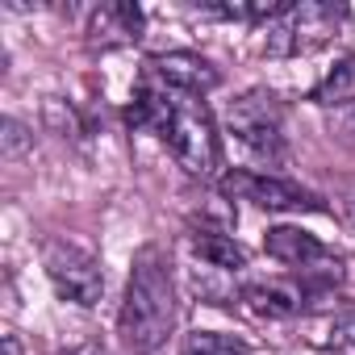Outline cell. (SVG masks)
Segmentation results:
<instances>
[{
	"instance_id": "obj_16",
	"label": "cell",
	"mask_w": 355,
	"mask_h": 355,
	"mask_svg": "<svg viewBox=\"0 0 355 355\" xmlns=\"http://www.w3.org/2000/svg\"><path fill=\"white\" fill-rule=\"evenodd\" d=\"M63 355H109V347H101V343H80V347H71V351H63Z\"/></svg>"
},
{
	"instance_id": "obj_10",
	"label": "cell",
	"mask_w": 355,
	"mask_h": 355,
	"mask_svg": "<svg viewBox=\"0 0 355 355\" xmlns=\"http://www.w3.org/2000/svg\"><path fill=\"white\" fill-rule=\"evenodd\" d=\"M243 305L255 313V318H268V322H288V318H301L309 313V297L297 280H268V284H247L243 293Z\"/></svg>"
},
{
	"instance_id": "obj_5",
	"label": "cell",
	"mask_w": 355,
	"mask_h": 355,
	"mask_svg": "<svg viewBox=\"0 0 355 355\" xmlns=\"http://www.w3.org/2000/svg\"><path fill=\"white\" fill-rule=\"evenodd\" d=\"M42 268H46V280L59 293V301H71L80 309H92L101 301V293H105L101 259L92 251H84L80 243L46 239L42 243Z\"/></svg>"
},
{
	"instance_id": "obj_18",
	"label": "cell",
	"mask_w": 355,
	"mask_h": 355,
	"mask_svg": "<svg viewBox=\"0 0 355 355\" xmlns=\"http://www.w3.org/2000/svg\"><path fill=\"white\" fill-rule=\"evenodd\" d=\"M5 355H21V338L17 334H5Z\"/></svg>"
},
{
	"instance_id": "obj_11",
	"label": "cell",
	"mask_w": 355,
	"mask_h": 355,
	"mask_svg": "<svg viewBox=\"0 0 355 355\" xmlns=\"http://www.w3.org/2000/svg\"><path fill=\"white\" fill-rule=\"evenodd\" d=\"M189 247H193V255H197L205 268H214V272H243V268H247V247H243L234 234H226L222 226H209V222L193 226V230H189Z\"/></svg>"
},
{
	"instance_id": "obj_17",
	"label": "cell",
	"mask_w": 355,
	"mask_h": 355,
	"mask_svg": "<svg viewBox=\"0 0 355 355\" xmlns=\"http://www.w3.org/2000/svg\"><path fill=\"white\" fill-rule=\"evenodd\" d=\"M343 222L355 230V193H347V197H343Z\"/></svg>"
},
{
	"instance_id": "obj_12",
	"label": "cell",
	"mask_w": 355,
	"mask_h": 355,
	"mask_svg": "<svg viewBox=\"0 0 355 355\" xmlns=\"http://www.w3.org/2000/svg\"><path fill=\"white\" fill-rule=\"evenodd\" d=\"M309 101L318 109H351L355 105V55H338L334 67L309 88Z\"/></svg>"
},
{
	"instance_id": "obj_14",
	"label": "cell",
	"mask_w": 355,
	"mask_h": 355,
	"mask_svg": "<svg viewBox=\"0 0 355 355\" xmlns=\"http://www.w3.org/2000/svg\"><path fill=\"white\" fill-rule=\"evenodd\" d=\"M322 347H326V351H351V347H355V305H351V309H338V313L326 322Z\"/></svg>"
},
{
	"instance_id": "obj_2",
	"label": "cell",
	"mask_w": 355,
	"mask_h": 355,
	"mask_svg": "<svg viewBox=\"0 0 355 355\" xmlns=\"http://www.w3.org/2000/svg\"><path fill=\"white\" fill-rule=\"evenodd\" d=\"M171 150V159L184 167V175L193 180H214L222 167V138L214 125V113L201 96H175L171 117L159 134Z\"/></svg>"
},
{
	"instance_id": "obj_7",
	"label": "cell",
	"mask_w": 355,
	"mask_h": 355,
	"mask_svg": "<svg viewBox=\"0 0 355 355\" xmlns=\"http://www.w3.org/2000/svg\"><path fill=\"white\" fill-rule=\"evenodd\" d=\"M142 76L155 80L167 92H175V96H209L222 84V71L205 55H197V51H163V55H150L146 67H142Z\"/></svg>"
},
{
	"instance_id": "obj_8",
	"label": "cell",
	"mask_w": 355,
	"mask_h": 355,
	"mask_svg": "<svg viewBox=\"0 0 355 355\" xmlns=\"http://www.w3.org/2000/svg\"><path fill=\"white\" fill-rule=\"evenodd\" d=\"M263 251H268V259L293 268L297 276H309V272H318V268H326V263L338 259L318 234H309L301 226H272L263 234Z\"/></svg>"
},
{
	"instance_id": "obj_13",
	"label": "cell",
	"mask_w": 355,
	"mask_h": 355,
	"mask_svg": "<svg viewBox=\"0 0 355 355\" xmlns=\"http://www.w3.org/2000/svg\"><path fill=\"white\" fill-rule=\"evenodd\" d=\"M180 355H251V343L222 330H193L180 338Z\"/></svg>"
},
{
	"instance_id": "obj_1",
	"label": "cell",
	"mask_w": 355,
	"mask_h": 355,
	"mask_svg": "<svg viewBox=\"0 0 355 355\" xmlns=\"http://www.w3.org/2000/svg\"><path fill=\"white\" fill-rule=\"evenodd\" d=\"M175 326V276L171 255L159 243H146L125 280V297L117 309V334L130 355H155Z\"/></svg>"
},
{
	"instance_id": "obj_9",
	"label": "cell",
	"mask_w": 355,
	"mask_h": 355,
	"mask_svg": "<svg viewBox=\"0 0 355 355\" xmlns=\"http://www.w3.org/2000/svg\"><path fill=\"white\" fill-rule=\"evenodd\" d=\"M142 9L130 5V0H117V5H101L88 13V42L101 51H117V46H134L142 38Z\"/></svg>"
},
{
	"instance_id": "obj_4",
	"label": "cell",
	"mask_w": 355,
	"mask_h": 355,
	"mask_svg": "<svg viewBox=\"0 0 355 355\" xmlns=\"http://www.w3.org/2000/svg\"><path fill=\"white\" fill-rule=\"evenodd\" d=\"M226 125L230 134L255 155V159H284V105L268 92V88H251L239 101H230L226 109Z\"/></svg>"
},
{
	"instance_id": "obj_15",
	"label": "cell",
	"mask_w": 355,
	"mask_h": 355,
	"mask_svg": "<svg viewBox=\"0 0 355 355\" xmlns=\"http://www.w3.org/2000/svg\"><path fill=\"white\" fill-rule=\"evenodd\" d=\"M21 146H26V125H21L17 117H9V121H5V155L13 159Z\"/></svg>"
},
{
	"instance_id": "obj_6",
	"label": "cell",
	"mask_w": 355,
	"mask_h": 355,
	"mask_svg": "<svg viewBox=\"0 0 355 355\" xmlns=\"http://www.w3.org/2000/svg\"><path fill=\"white\" fill-rule=\"evenodd\" d=\"M226 201H247L255 209L268 214H322L326 201L293 180H280V175H263V171H247V167H230L218 180Z\"/></svg>"
},
{
	"instance_id": "obj_3",
	"label": "cell",
	"mask_w": 355,
	"mask_h": 355,
	"mask_svg": "<svg viewBox=\"0 0 355 355\" xmlns=\"http://www.w3.org/2000/svg\"><path fill=\"white\" fill-rule=\"evenodd\" d=\"M347 21L343 5H322V0H301L276 26H268V55L272 59H297L322 51Z\"/></svg>"
},
{
	"instance_id": "obj_19",
	"label": "cell",
	"mask_w": 355,
	"mask_h": 355,
	"mask_svg": "<svg viewBox=\"0 0 355 355\" xmlns=\"http://www.w3.org/2000/svg\"><path fill=\"white\" fill-rule=\"evenodd\" d=\"M326 355H338V351H326Z\"/></svg>"
}]
</instances>
